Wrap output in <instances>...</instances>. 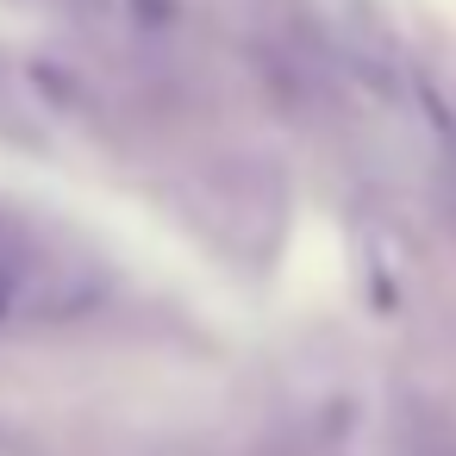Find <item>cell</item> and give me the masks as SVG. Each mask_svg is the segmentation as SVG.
Instances as JSON below:
<instances>
[{
    "instance_id": "obj_1",
    "label": "cell",
    "mask_w": 456,
    "mask_h": 456,
    "mask_svg": "<svg viewBox=\"0 0 456 456\" xmlns=\"http://www.w3.org/2000/svg\"><path fill=\"white\" fill-rule=\"evenodd\" d=\"M119 13L132 26H144V32H169L182 20V0H119Z\"/></svg>"
}]
</instances>
